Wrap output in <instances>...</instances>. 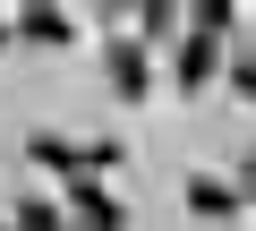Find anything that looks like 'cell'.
Returning a JSON list of instances; mask_svg holds the SVG:
<instances>
[{
	"label": "cell",
	"mask_w": 256,
	"mask_h": 231,
	"mask_svg": "<svg viewBox=\"0 0 256 231\" xmlns=\"http://www.w3.org/2000/svg\"><path fill=\"white\" fill-rule=\"evenodd\" d=\"M188 214H196V222H230V214H239V180L196 171V180H188Z\"/></svg>",
	"instance_id": "cell-1"
},
{
	"label": "cell",
	"mask_w": 256,
	"mask_h": 231,
	"mask_svg": "<svg viewBox=\"0 0 256 231\" xmlns=\"http://www.w3.org/2000/svg\"><path fill=\"white\" fill-rule=\"evenodd\" d=\"M214 69H222V43H214V26H196L180 43V86H214Z\"/></svg>",
	"instance_id": "cell-2"
},
{
	"label": "cell",
	"mask_w": 256,
	"mask_h": 231,
	"mask_svg": "<svg viewBox=\"0 0 256 231\" xmlns=\"http://www.w3.org/2000/svg\"><path fill=\"white\" fill-rule=\"evenodd\" d=\"M111 86H120L128 103L154 86V60H146V43H111Z\"/></svg>",
	"instance_id": "cell-3"
},
{
	"label": "cell",
	"mask_w": 256,
	"mask_h": 231,
	"mask_svg": "<svg viewBox=\"0 0 256 231\" xmlns=\"http://www.w3.org/2000/svg\"><path fill=\"white\" fill-rule=\"evenodd\" d=\"M68 197H77V222H86V231H120V205H111L102 188H86V180H77Z\"/></svg>",
	"instance_id": "cell-4"
},
{
	"label": "cell",
	"mask_w": 256,
	"mask_h": 231,
	"mask_svg": "<svg viewBox=\"0 0 256 231\" xmlns=\"http://www.w3.org/2000/svg\"><path fill=\"white\" fill-rule=\"evenodd\" d=\"M18 35H26V43H68V18H52L43 0H34V9L18 18Z\"/></svg>",
	"instance_id": "cell-5"
},
{
	"label": "cell",
	"mask_w": 256,
	"mask_h": 231,
	"mask_svg": "<svg viewBox=\"0 0 256 231\" xmlns=\"http://www.w3.org/2000/svg\"><path fill=\"white\" fill-rule=\"evenodd\" d=\"M18 231H60V214H52V197H18Z\"/></svg>",
	"instance_id": "cell-6"
},
{
	"label": "cell",
	"mask_w": 256,
	"mask_h": 231,
	"mask_svg": "<svg viewBox=\"0 0 256 231\" xmlns=\"http://www.w3.org/2000/svg\"><path fill=\"white\" fill-rule=\"evenodd\" d=\"M171 18H180L171 0H137V26H146V35H171Z\"/></svg>",
	"instance_id": "cell-7"
},
{
	"label": "cell",
	"mask_w": 256,
	"mask_h": 231,
	"mask_svg": "<svg viewBox=\"0 0 256 231\" xmlns=\"http://www.w3.org/2000/svg\"><path fill=\"white\" fill-rule=\"evenodd\" d=\"M196 26H230V0H196Z\"/></svg>",
	"instance_id": "cell-8"
},
{
	"label": "cell",
	"mask_w": 256,
	"mask_h": 231,
	"mask_svg": "<svg viewBox=\"0 0 256 231\" xmlns=\"http://www.w3.org/2000/svg\"><path fill=\"white\" fill-rule=\"evenodd\" d=\"M230 86H239V94L256 103V60H239V69H230Z\"/></svg>",
	"instance_id": "cell-9"
},
{
	"label": "cell",
	"mask_w": 256,
	"mask_h": 231,
	"mask_svg": "<svg viewBox=\"0 0 256 231\" xmlns=\"http://www.w3.org/2000/svg\"><path fill=\"white\" fill-rule=\"evenodd\" d=\"M239 197H256V163H248V171H239Z\"/></svg>",
	"instance_id": "cell-10"
},
{
	"label": "cell",
	"mask_w": 256,
	"mask_h": 231,
	"mask_svg": "<svg viewBox=\"0 0 256 231\" xmlns=\"http://www.w3.org/2000/svg\"><path fill=\"white\" fill-rule=\"evenodd\" d=\"M26 9H34V0H26Z\"/></svg>",
	"instance_id": "cell-11"
},
{
	"label": "cell",
	"mask_w": 256,
	"mask_h": 231,
	"mask_svg": "<svg viewBox=\"0 0 256 231\" xmlns=\"http://www.w3.org/2000/svg\"><path fill=\"white\" fill-rule=\"evenodd\" d=\"M9 231H18V222H9Z\"/></svg>",
	"instance_id": "cell-12"
}]
</instances>
